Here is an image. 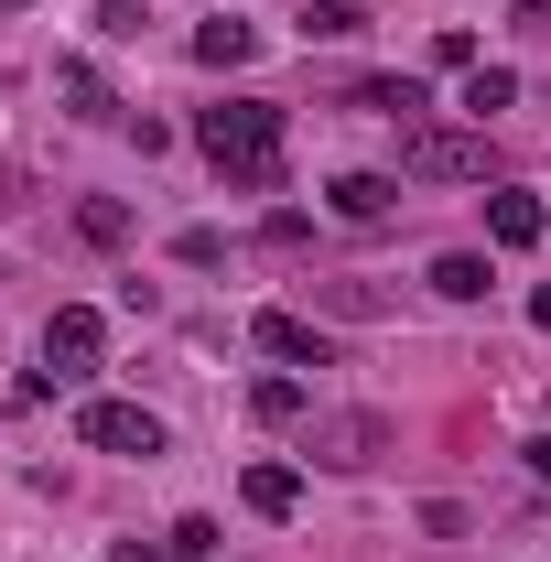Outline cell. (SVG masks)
Returning a JSON list of instances; mask_svg holds the SVG:
<instances>
[{"mask_svg":"<svg viewBox=\"0 0 551 562\" xmlns=\"http://www.w3.org/2000/svg\"><path fill=\"white\" fill-rule=\"evenodd\" d=\"M195 151H206L227 184L271 195V184H281V109H271V98H227V109L195 120Z\"/></svg>","mask_w":551,"mask_h":562,"instance_id":"obj_1","label":"cell"},{"mask_svg":"<svg viewBox=\"0 0 551 562\" xmlns=\"http://www.w3.org/2000/svg\"><path fill=\"white\" fill-rule=\"evenodd\" d=\"M98 347H109V325H98L87 303H55V314H44V368H33V379H44V390H76V379H98Z\"/></svg>","mask_w":551,"mask_h":562,"instance_id":"obj_2","label":"cell"},{"mask_svg":"<svg viewBox=\"0 0 551 562\" xmlns=\"http://www.w3.org/2000/svg\"><path fill=\"white\" fill-rule=\"evenodd\" d=\"M401 173H421V184H486V131H401Z\"/></svg>","mask_w":551,"mask_h":562,"instance_id":"obj_3","label":"cell"},{"mask_svg":"<svg viewBox=\"0 0 551 562\" xmlns=\"http://www.w3.org/2000/svg\"><path fill=\"white\" fill-rule=\"evenodd\" d=\"M303 454L357 476V465H379V454H390V422H379V412H314V443H303Z\"/></svg>","mask_w":551,"mask_h":562,"instance_id":"obj_4","label":"cell"},{"mask_svg":"<svg viewBox=\"0 0 551 562\" xmlns=\"http://www.w3.org/2000/svg\"><path fill=\"white\" fill-rule=\"evenodd\" d=\"M76 432H87L98 454H162V422L140 412V401H87V412H76Z\"/></svg>","mask_w":551,"mask_h":562,"instance_id":"obj_5","label":"cell"},{"mask_svg":"<svg viewBox=\"0 0 551 562\" xmlns=\"http://www.w3.org/2000/svg\"><path fill=\"white\" fill-rule=\"evenodd\" d=\"M249 336H260V357H281V368H336V347H325L314 314H260Z\"/></svg>","mask_w":551,"mask_h":562,"instance_id":"obj_6","label":"cell"},{"mask_svg":"<svg viewBox=\"0 0 551 562\" xmlns=\"http://www.w3.org/2000/svg\"><path fill=\"white\" fill-rule=\"evenodd\" d=\"M325 206H336L346 227H379V216H401V173H336Z\"/></svg>","mask_w":551,"mask_h":562,"instance_id":"obj_7","label":"cell"},{"mask_svg":"<svg viewBox=\"0 0 551 562\" xmlns=\"http://www.w3.org/2000/svg\"><path fill=\"white\" fill-rule=\"evenodd\" d=\"M541 227H551L541 195H519V184H497V195H486V238H497V249H541Z\"/></svg>","mask_w":551,"mask_h":562,"instance_id":"obj_8","label":"cell"},{"mask_svg":"<svg viewBox=\"0 0 551 562\" xmlns=\"http://www.w3.org/2000/svg\"><path fill=\"white\" fill-rule=\"evenodd\" d=\"M238 508H249V519H292V508H303V465H249V476H238Z\"/></svg>","mask_w":551,"mask_h":562,"instance_id":"obj_9","label":"cell"},{"mask_svg":"<svg viewBox=\"0 0 551 562\" xmlns=\"http://www.w3.org/2000/svg\"><path fill=\"white\" fill-rule=\"evenodd\" d=\"M368 109H379V120H401V131H421V120H432V87H421V76H379V87H368Z\"/></svg>","mask_w":551,"mask_h":562,"instance_id":"obj_10","label":"cell"},{"mask_svg":"<svg viewBox=\"0 0 551 562\" xmlns=\"http://www.w3.org/2000/svg\"><path fill=\"white\" fill-rule=\"evenodd\" d=\"M486 281L497 271H486L476 249H443V260H432V292H443V303H486Z\"/></svg>","mask_w":551,"mask_h":562,"instance_id":"obj_11","label":"cell"},{"mask_svg":"<svg viewBox=\"0 0 551 562\" xmlns=\"http://www.w3.org/2000/svg\"><path fill=\"white\" fill-rule=\"evenodd\" d=\"M249 55H260L249 22H195V66H249Z\"/></svg>","mask_w":551,"mask_h":562,"instance_id":"obj_12","label":"cell"},{"mask_svg":"<svg viewBox=\"0 0 551 562\" xmlns=\"http://www.w3.org/2000/svg\"><path fill=\"white\" fill-rule=\"evenodd\" d=\"M454 109H465V120H497V109H519V76H508V66H476Z\"/></svg>","mask_w":551,"mask_h":562,"instance_id":"obj_13","label":"cell"},{"mask_svg":"<svg viewBox=\"0 0 551 562\" xmlns=\"http://www.w3.org/2000/svg\"><path fill=\"white\" fill-rule=\"evenodd\" d=\"M303 33L314 44H346V33H368V11L357 0H303Z\"/></svg>","mask_w":551,"mask_h":562,"instance_id":"obj_14","label":"cell"},{"mask_svg":"<svg viewBox=\"0 0 551 562\" xmlns=\"http://www.w3.org/2000/svg\"><path fill=\"white\" fill-rule=\"evenodd\" d=\"M249 412H260V422H303V412H314V390H303V379H260Z\"/></svg>","mask_w":551,"mask_h":562,"instance_id":"obj_15","label":"cell"},{"mask_svg":"<svg viewBox=\"0 0 551 562\" xmlns=\"http://www.w3.org/2000/svg\"><path fill=\"white\" fill-rule=\"evenodd\" d=\"M76 227H87L98 249H120V238H131V206H120V195H87V206H76Z\"/></svg>","mask_w":551,"mask_h":562,"instance_id":"obj_16","label":"cell"},{"mask_svg":"<svg viewBox=\"0 0 551 562\" xmlns=\"http://www.w3.org/2000/svg\"><path fill=\"white\" fill-rule=\"evenodd\" d=\"M162 552H173V562H216V519H173Z\"/></svg>","mask_w":551,"mask_h":562,"instance_id":"obj_17","label":"cell"},{"mask_svg":"<svg viewBox=\"0 0 551 562\" xmlns=\"http://www.w3.org/2000/svg\"><path fill=\"white\" fill-rule=\"evenodd\" d=\"M432 66H443V76H476V33H432Z\"/></svg>","mask_w":551,"mask_h":562,"instance_id":"obj_18","label":"cell"},{"mask_svg":"<svg viewBox=\"0 0 551 562\" xmlns=\"http://www.w3.org/2000/svg\"><path fill=\"white\" fill-rule=\"evenodd\" d=\"M109 562H173V552H162V541H120Z\"/></svg>","mask_w":551,"mask_h":562,"instance_id":"obj_19","label":"cell"},{"mask_svg":"<svg viewBox=\"0 0 551 562\" xmlns=\"http://www.w3.org/2000/svg\"><path fill=\"white\" fill-rule=\"evenodd\" d=\"M530 476H541V487H551V432H541V443H530Z\"/></svg>","mask_w":551,"mask_h":562,"instance_id":"obj_20","label":"cell"},{"mask_svg":"<svg viewBox=\"0 0 551 562\" xmlns=\"http://www.w3.org/2000/svg\"><path fill=\"white\" fill-rule=\"evenodd\" d=\"M530 325H541V336H551V281H541V292H530Z\"/></svg>","mask_w":551,"mask_h":562,"instance_id":"obj_21","label":"cell"},{"mask_svg":"<svg viewBox=\"0 0 551 562\" xmlns=\"http://www.w3.org/2000/svg\"><path fill=\"white\" fill-rule=\"evenodd\" d=\"M519 11H530V22H551V0H519Z\"/></svg>","mask_w":551,"mask_h":562,"instance_id":"obj_22","label":"cell"},{"mask_svg":"<svg viewBox=\"0 0 551 562\" xmlns=\"http://www.w3.org/2000/svg\"><path fill=\"white\" fill-rule=\"evenodd\" d=\"M0 11H33V0H0Z\"/></svg>","mask_w":551,"mask_h":562,"instance_id":"obj_23","label":"cell"}]
</instances>
